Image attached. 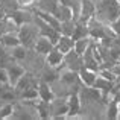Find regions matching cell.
<instances>
[{
  "instance_id": "27",
  "label": "cell",
  "mask_w": 120,
  "mask_h": 120,
  "mask_svg": "<svg viewBox=\"0 0 120 120\" xmlns=\"http://www.w3.org/2000/svg\"><path fill=\"white\" fill-rule=\"evenodd\" d=\"M6 17H8V14H6V11L3 9V6L0 5V20H5Z\"/></svg>"
},
{
  "instance_id": "16",
  "label": "cell",
  "mask_w": 120,
  "mask_h": 120,
  "mask_svg": "<svg viewBox=\"0 0 120 120\" xmlns=\"http://www.w3.org/2000/svg\"><path fill=\"white\" fill-rule=\"evenodd\" d=\"M75 27H76V20H75V18L61 21V26H59V34H61V35L71 37V35H73V32H75Z\"/></svg>"
},
{
  "instance_id": "18",
  "label": "cell",
  "mask_w": 120,
  "mask_h": 120,
  "mask_svg": "<svg viewBox=\"0 0 120 120\" xmlns=\"http://www.w3.org/2000/svg\"><path fill=\"white\" fill-rule=\"evenodd\" d=\"M26 53H27V47H24L23 44H18V46H15V47L11 49L9 55H11V58L15 59V61H23V59L26 58Z\"/></svg>"
},
{
  "instance_id": "8",
  "label": "cell",
  "mask_w": 120,
  "mask_h": 120,
  "mask_svg": "<svg viewBox=\"0 0 120 120\" xmlns=\"http://www.w3.org/2000/svg\"><path fill=\"white\" fill-rule=\"evenodd\" d=\"M68 100V112H67V117L68 119H76L78 116L81 114V99L78 96V93H73L67 97Z\"/></svg>"
},
{
  "instance_id": "4",
  "label": "cell",
  "mask_w": 120,
  "mask_h": 120,
  "mask_svg": "<svg viewBox=\"0 0 120 120\" xmlns=\"http://www.w3.org/2000/svg\"><path fill=\"white\" fill-rule=\"evenodd\" d=\"M5 68H6V71H8V81H9L11 85L17 84V81L20 79V78L24 75V71H26L23 65H20L15 59H12V58L6 61Z\"/></svg>"
},
{
  "instance_id": "21",
  "label": "cell",
  "mask_w": 120,
  "mask_h": 120,
  "mask_svg": "<svg viewBox=\"0 0 120 120\" xmlns=\"http://www.w3.org/2000/svg\"><path fill=\"white\" fill-rule=\"evenodd\" d=\"M119 116V103L116 100H109L108 105H106V109H105V117L106 119H117Z\"/></svg>"
},
{
  "instance_id": "20",
  "label": "cell",
  "mask_w": 120,
  "mask_h": 120,
  "mask_svg": "<svg viewBox=\"0 0 120 120\" xmlns=\"http://www.w3.org/2000/svg\"><path fill=\"white\" fill-rule=\"evenodd\" d=\"M37 112H38L40 119H50V109H49V102L46 100H40L37 102Z\"/></svg>"
},
{
  "instance_id": "13",
  "label": "cell",
  "mask_w": 120,
  "mask_h": 120,
  "mask_svg": "<svg viewBox=\"0 0 120 120\" xmlns=\"http://www.w3.org/2000/svg\"><path fill=\"white\" fill-rule=\"evenodd\" d=\"M55 47L59 50V52H62L65 55L67 52H70V50L75 47V40L71 38V37H67V35H59Z\"/></svg>"
},
{
  "instance_id": "3",
  "label": "cell",
  "mask_w": 120,
  "mask_h": 120,
  "mask_svg": "<svg viewBox=\"0 0 120 120\" xmlns=\"http://www.w3.org/2000/svg\"><path fill=\"white\" fill-rule=\"evenodd\" d=\"M49 109H50V119H64V117H67V112H68L67 97L55 96L49 102Z\"/></svg>"
},
{
  "instance_id": "22",
  "label": "cell",
  "mask_w": 120,
  "mask_h": 120,
  "mask_svg": "<svg viewBox=\"0 0 120 120\" xmlns=\"http://www.w3.org/2000/svg\"><path fill=\"white\" fill-rule=\"evenodd\" d=\"M12 111H14V105L9 102H5L0 106V119H11Z\"/></svg>"
},
{
  "instance_id": "11",
  "label": "cell",
  "mask_w": 120,
  "mask_h": 120,
  "mask_svg": "<svg viewBox=\"0 0 120 120\" xmlns=\"http://www.w3.org/2000/svg\"><path fill=\"white\" fill-rule=\"evenodd\" d=\"M64 62V53L59 52L56 47H53L49 53L46 55V64L52 65V67H58Z\"/></svg>"
},
{
  "instance_id": "10",
  "label": "cell",
  "mask_w": 120,
  "mask_h": 120,
  "mask_svg": "<svg viewBox=\"0 0 120 120\" xmlns=\"http://www.w3.org/2000/svg\"><path fill=\"white\" fill-rule=\"evenodd\" d=\"M78 73H79V79L82 82V85H87V87H93L96 79H97V75H99L97 71L90 70L87 67H82Z\"/></svg>"
},
{
  "instance_id": "30",
  "label": "cell",
  "mask_w": 120,
  "mask_h": 120,
  "mask_svg": "<svg viewBox=\"0 0 120 120\" xmlns=\"http://www.w3.org/2000/svg\"><path fill=\"white\" fill-rule=\"evenodd\" d=\"M93 2H96V0H93Z\"/></svg>"
},
{
  "instance_id": "15",
  "label": "cell",
  "mask_w": 120,
  "mask_h": 120,
  "mask_svg": "<svg viewBox=\"0 0 120 120\" xmlns=\"http://www.w3.org/2000/svg\"><path fill=\"white\" fill-rule=\"evenodd\" d=\"M0 43L6 47V49H12V47L18 46L20 44V40H18V35L14 32H8V34H3L0 37Z\"/></svg>"
},
{
  "instance_id": "12",
  "label": "cell",
  "mask_w": 120,
  "mask_h": 120,
  "mask_svg": "<svg viewBox=\"0 0 120 120\" xmlns=\"http://www.w3.org/2000/svg\"><path fill=\"white\" fill-rule=\"evenodd\" d=\"M53 97H55V94H53V91H52L50 84L49 82H44V81H40L38 82V99L50 102Z\"/></svg>"
},
{
  "instance_id": "28",
  "label": "cell",
  "mask_w": 120,
  "mask_h": 120,
  "mask_svg": "<svg viewBox=\"0 0 120 120\" xmlns=\"http://www.w3.org/2000/svg\"><path fill=\"white\" fill-rule=\"evenodd\" d=\"M119 62H120V56H119Z\"/></svg>"
},
{
  "instance_id": "9",
  "label": "cell",
  "mask_w": 120,
  "mask_h": 120,
  "mask_svg": "<svg viewBox=\"0 0 120 120\" xmlns=\"http://www.w3.org/2000/svg\"><path fill=\"white\" fill-rule=\"evenodd\" d=\"M40 81H44V82H49L52 84L53 81H56L59 78V70L56 67H52L49 64H44V67L40 70Z\"/></svg>"
},
{
  "instance_id": "19",
  "label": "cell",
  "mask_w": 120,
  "mask_h": 120,
  "mask_svg": "<svg viewBox=\"0 0 120 120\" xmlns=\"http://www.w3.org/2000/svg\"><path fill=\"white\" fill-rule=\"evenodd\" d=\"M61 5H65L73 11V15H75V20L79 17V12H81V3L82 0H58Z\"/></svg>"
},
{
  "instance_id": "7",
  "label": "cell",
  "mask_w": 120,
  "mask_h": 120,
  "mask_svg": "<svg viewBox=\"0 0 120 120\" xmlns=\"http://www.w3.org/2000/svg\"><path fill=\"white\" fill-rule=\"evenodd\" d=\"M53 47H55V44L47 38V37H43V35H40L38 38H37L35 44H34V50H35L37 53H40V55H43L44 58H46V55L53 49Z\"/></svg>"
},
{
  "instance_id": "5",
  "label": "cell",
  "mask_w": 120,
  "mask_h": 120,
  "mask_svg": "<svg viewBox=\"0 0 120 120\" xmlns=\"http://www.w3.org/2000/svg\"><path fill=\"white\" fill-rule=\"evenodd\" d=\"M64 65L65 68L68 70H73V71H79L82 67H84V61H82V56L78 55L73 49L70 52H67L64 55Z\"/></svg>"
},
{
  "instance_id": "29",
  "label": "cell",
  "mask_w": 120,
  "mask_h": 120,
  "mask_svg": "<svg viewBox=\"0 0 120 120\" xmlns=\"http://www.w3.org/2000/svg\"><path fill=\"white\" fill-rule=\"evenodd\" d=\"M117 2H119V3H120V0H117Z\"/></svg>"
},
{
  "instance_id": "26",
  "label": "cell",
  "mask_w": 120,
  "mask_h": 120,
  "mask_svg": "<svg viewBox=\"0 0 120 120\" xmlns=\"http://www.w3.org/2000/svg\"><path fill=\"white\" fill-rule=\"evenodd\" d=\"M6 34V24H5V20H0V37Z\"/></svg>"
},
{
  "instance_id": "2",
  "label": "cell",
  "mask_w": 120,
  "mask_h": 120,
  "mask_svg": "<svg viewBox=\"0 0 120 120\" xmlns=\"http://www.w3.org/2000/svg\"><path fill=\"white\" fill-rule=\"evenodd\" d=\"M18 40H20V44H23L27 49H34V44H35L37 38L40 37V27L37 26L35 23L29 21V23H24L18 27Z\"/></svg>"
},
{
  "instance_id": "23",
  "label": "cell",
  "mask_w": 120,
  "mask_h": 120,
  "mask_svg": "<svg viewBox=\"0 0 120 120\" xmlns=\"http://www.w3.org/2000/svg\"><path fill=\"white\" fill-rule=\"evenodd\" d=\"M15 2L21 9H35L37 5V0H15Z\"/></svg>"
},
{
  "instance_id": "17",
  "label": "cell",
  "mask_w": 120,
  "mask_h": 120,
  "mask_svg": "<svg viewBox=\"0 0 120 120\" xmlns=\"http://www.w3.org/2000/svg\"><path fill=\"white\" fill-rule=\"evenodd\" d=\"M91 43V37H84V38H79V40H75V47L73 50L78 53V55H84V52L87 50V47L90 46Z\"/></svg>"
},
{
  "instance_id": "14",
  "label": "cell",
  "mask_w": 120,
  "mask_h": 120,
  "mask_svg": "<svg viewBox=\"0 0 120 120\" xmlns=\"http://www.w3.org/2000/svg\"><path fill=\"white\" fill-rule=\"evenodd\" d=\"M53 15H55V17L58 18L59 21H65V20H71V18H75L73 11H71V9L68 8V6L61 5V3H59V5H58V8L55 9Z\"/></svg>"
},
{
  "instance_id": "24",
  "label": "cell",
  "mask_w": 120,
  "mask_h": 120,
  "mask_svg": "<svg viewBox=\"0 0 120 120\" xmlns=\"http://www.w3.org/2000/svg\"><path fill=\"white\" fill-rule=\"evenodd\" d=\"M109 27L112 29V32H114L116 35L120 37V17H117L114 21H111V23H109Z\"/></svg>"
},
{
  "instance_id": "1",
  "label": "cell",
  "mask_w": 120,
  "mask_h": 120,
  "mask_svg": "<svg viewBox=\"0 0 120 120\" xmlns=\"http://www.w3.org/2000/svg\"><path fill=\"white\" fill-rule=\"evenodd\" d=\"M96 14L94 17L105 24H109L120 17V3L117 0H96Z\"/></svg>"
},
{
  "instance_id": "6",
  "label": "cell",
  "mask_w": 120,
  "mask_h": 120,
  "mask_svg": "<svg viewBox=\"0 0 120 120\" xmlns=\"http://www.w3.org/2000/svg\"><path fill=\"white\" fill-rule=\"evenodd\" d=\"M94 14H96V5H94L93 0H82L81 12H79V17H78L76 20L87 24V21L90 20L91 17H94Z\"/></svg>"
},
{
  "instance_id": "25",
  "label": "cell",
  "mask_w": 120,
  "mask_h": 120,
  "mask_svg": "<svg viewBox=\"0 0 120 120\" xmlns=\"http://www.w3.org/2000/svg\"><path fill=\"white\" fill-rule=\"evenodd\" d=\"M8 71L5 67H0V84H8Z\"/></svg>"
}]
</instances>
